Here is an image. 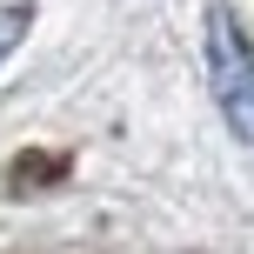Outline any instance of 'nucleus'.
I'll return each mask as SVG.
<instances>
[{"mask_svg":"<svg viewBox=\"0 0 254 254\" xmlns=\"http://www.w3.org/2000/svg\"><path fill=\"white\" fill-rule=\"evenodd\" d=\"M207 74H214V101L228 114V127L241 140H254V47L241 40V27L228 13L207 20Z\"/></svg>","mask_w":254,"mask_h":254,"instance_id":"1","label":"nucleus"},{"mask_svg":"<svg viewBox=\"0 0 254 254\" xmlns=\"http://www.w3.org/2000/svg\"><path fill=\"white\" fill-rule=\"evenodd\" d=\"M20 34H27V13H20V7H0V61L20 47Z\"/></svg>","mask_w":254,"mask_h":254,"instance_id":"2","label":"nucleus"}]
</instances>
